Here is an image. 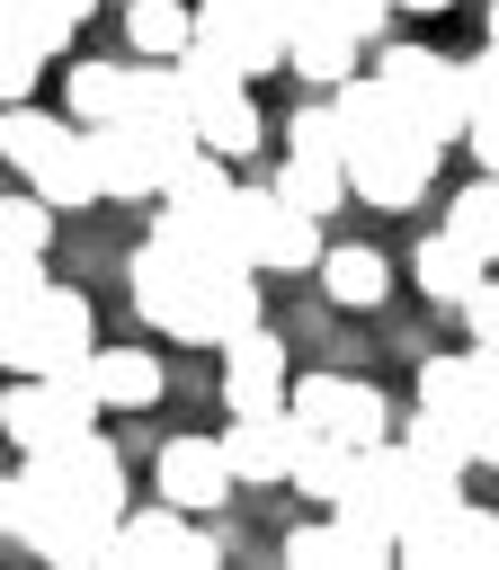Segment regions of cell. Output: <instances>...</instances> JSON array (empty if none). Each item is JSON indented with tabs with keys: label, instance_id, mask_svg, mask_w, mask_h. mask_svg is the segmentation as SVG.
Segmentation results:
<instances>
[{
	"label": "cell",
	"instance_id": "6da1fadb",
	"mask_svg": "<svg viewBox=\"0 0 499 570\" xmlns=\"http://www.w3.org/2000/svg\"><path fill=\"white\" fill-rule=\"evenodd\" d=\"M134 312L169 338H196V347H232L241 330H258V276L232 267V258H205L169 232H151L134 249Z\"/></svg>",
	"mask_w": 499,
	"mask_h": 570
},
{
	"label": "cell",
	"instance_id": "7a4b0ae2",
	"mask_svg": "<svg viewBox=\"0 0 499 570\" xmlns=\"http://www.w3.org/2000/svg\"><path fill=\"white\" fill-rule=\"evenodd\" d=\"M0 525L27 552L53 525H125V454L98 428L71 436V445H53V454H27L9 472V490H0Z\"/></svg>",
	"mask_w": 499,
	"mask_h": 570
},
{
	"label": "cell",
	"instance_id": "3957f363",
	"mask_svg": "<svg viewBox=\"0 0 499 570\" xmlns=\"http://www.w3.org/2000/svg\"><path fill=\"white\" fill-rule=\"evenodd\" d=\"M0 356L18 374H89V294L80 285H45L27 303H0Z\"/></svg>",
	"mask_w": 499,
	"mask_h": 570
},
{
	"label": "cell",
	"instance_id": "277c9868",
	"mask_svg": "<svg viewBox=\"0 0 499 570\" xmlns=\"http://www.w3.org/2000/svg\"><path fill=\"white\" fill-rule=\"evenodd\" d=\"M481 428H490V383L472 356H428L419 365V419L401 436L437 445L446 463H481Z\"/></svg>",
	"mask_w": 499,
	"mask_h": 570
},
{
	"label": "cell",
	"instance_id": "5b68a950",
	"mask_svg": "<svg viewBox=\"0 0 499 570\" xmlns=\"http://www.w3.org/2000/svg\"><path fill=\"white\" fill-rule=\"evenodd\" d=\"M178 80H187V116H196V134H205V151H223V160H250L258 151V98H250V71H232L214 45H187L178 53Z\"/></svg>",
	"mask_w": 499,
	"mask_h": 570
},
{
	"label": "cell",
	"instance_id": "8992f818",
	"mask_svg": "<svg viewBox=\"0 0 499 570\" xmlns=\"http://www.w3.org/2000/svg\"><path fill=\"white\" fill-rule=\"evenodd\" d=\"M107 401H98V383L89 374H27L9 401H0V428H9V445L18 454H53V445H71V436H89V419H98Z\"/></svg>",
	"mask_w": 499,
	"mask_h": 570
},
{
	"label": "cell",
	"instance_id": "52a82bcc",
	"mask_svg": "<svg viewBox=\"0 0 499 570\" xmlns=\"http://www.w3.org/2000/svg\"><path fill=\"white\" fill-rule=\"evenodd\" d=\"M374 71H383V80L410 98V116H428L446 142L472 125V80H463V62H446V53H428V45H383Z\"/></svg>",
	"mask_w": 499,
	"mask_h": 570
},
{
	"label": "cell",
	"instance_id": "ba28073f",
	"mask_svg": "<svg viewBox=\"0 0 499 570\" xmlns=\"http://www.w3.org/2000/svg\"><path fill=\"white\" fill-rule=\"evenodd\" d=\"M437 151H446V134H401V142H374V151H348V178H356V196L365 205H383V214H410L419 196H428V178H437Z\"/></svg>",
	"mask_w": 499,
	"mask_h": 570
},
{
	"label": "cell",
	"instance_id": "9c48e42d",
	"mask_svg": "<svg viewBox=\"0 0 499 570\" xmlns=\"http://www.w3.org/2000/svg\"><path fill=\"white\" fill-rule=\"evenodd\" d=\"M285 401H294L303 428H330V436H348V445H383V436H392V401H383L374 383H356V374H303Z\"/></svg>",
	"mask_w": 499,
	"mask_h": 570
},
{
	"label": "cell",
	"instance_id": "30bf717a",
	"mask_svg": "<svg viewBox=\"0 0 499 570\" xmlns=\"http://www.w3.org/2000/svg\"><path fill=\"white\" fill-rule=\"evenodd\" d=\"M241 223H250L258 267H321V214L294 205L276 178L267 187H241Z\"/></svg>",
	"mask_w": 499,
	"mask_h": 570
},
{
	"label": "cell",
	"instance_id": "8fae6325",
	"mask_svg": "<svg viewBox=\"0 0 499 570\" xmlns=\"http://www.w3.org/2000/svg\"><path fill=\"white\" fill-rule=\"evenodd\" d=\"M196 45H214L232 71H285V27L258 0H196Z\"/></svg>",
	"mask_w": 499,
	"mask_h": 570
},
{
	"label": "cell",
	"instance_id": "7c38bea8",
	"mask_svg": "<svg viewBox=\"0 0 499 570\" xmlns=\"http://www.w3.org/2000/svg\"><path fill=\"white\" fill-rule=\"evenodd\" d=\"M401 561H419V570H499V517L490 508H446V517H428V525H401Z\"/></svg>",
	"mask_w": 499,
	"mask_h": 570
},
{
	"label": "cell",
	"instance_id": "4fadbf2b",
	"mask_svg": "<svg viewBox=\"0 0 499 570\" xmlns=\"http://www.w3.org/2000/svg\"><path fill=\"white\" fill-rule=\"evenodd\" d=\"M232 481H241V472H232V445H223V436H169V445H160V463H151V490H160V499H178L187 517L223 508V499H232Z\"/></svg>",
	"mask_w": 499,
	"mask_h": 570
},
{
	"label": "cell",
	"instance_id": "5bb4252c",
	"mask_svg": "<svg viewBox=\"0 0 499 570\" xmlns=\"http://www.w3.org/2000/svg\"><path fill=\"white\" fill-rule=\"evenodd\" d=\"M116 534H125V570H134V561H169V570H214V561H223V543H214V534H196L178 499L125 508V525H116Z\"/></svg>",
	"mask_w": 499,
	"mask_h": 570
},
{
	"label": "cell",
	"instance_id": "9a60e30c",
	"mask_svg": "<svg viewBox=\"0 0 499 570\" xmlns=\"http://www.w3.org/2000/svg\"><path fill=\"white\" fill-rule=\"evenodd\" d=\"M285 338L276 330H241L232 347H223V410L232 419H250V410H285Z\"/></svg>",
	"mask_w": 499,
	"mask_h": 570
},
{
	"label": "cell",
	"instance_id": "2e32d148",
	"mask_svg": "<svg viewBox=\"0 0 499 570\" xmlns=\"http://www.w3.org/2000/svg\"><path fill=\"white\" fill-rule=\"evenodd\" d=\"M223 445H232V472L241 481H285L294 472V445H303V419H294V401L285 410H250V419L223 428Z\"/></svg>",
	"mask_w": 499,
	"mask_h": 570
},
{
	"label": "cell",
	"instance_id": "e0dca14e",
	"mask_svg": "<svg viewBox=\"0 0 499 570\" xmlns=\"http://www.w3.org/2000/svg\"><path fill=\"white\" fill-rule=\"evenodd\" d=\"M499 258H481L472 240H454V232H428L419 240V258H410V276H419V294L428 303H446V312H463L472 294H481V276H490Z\"/></svg>",
	"mask_w": 499,
	"mask_h": 570
},
{
	"label": "cell",
	"instance_id": "ac0fdd59",
	"mask_svg": "<svg viewBox=\"0 0 499 570\" xmlns=\"http://www.w3.org/2000/svg\"><path fill=\"white\" fill-rule=\"evenodd\" d=\"M27 187H45V196H53L62 214H71V205H98V196H107V178H98L89 125H71V134H62V142H53V151H45L36 169H27Z\"/></svg>",
	"mask_w": 499,
	"mask_h": 570
},
{
	"label": "cell",
	"instance_id": "d6986e66",
	"mask_svg": "<svg viewBox=\"0 0 499 570\" xmlns=\"http://www.w3.org/2000/svg\"><path fill=\"white\" fill-rule=\"evenodd\" d=\"M356 53H365V36H348V27L321 9L312 27H294V45H285V71H303L312 89H339V80L356 71Z\"/></svg>",
	"mask_w": 499,
	"mask_h": 570
},
{
	"label": "cell",
	"instance_id": "ffe728a7",
	"mask_svg": "<svg viewBox=\"0 0 499 570\" xmlns=\"http://www.w3.org/2000/svg\"><path fill=\"white\" fill-rule=\"evenodd\" d=\"M89 383H98L107 410H151L160 401V356L151 347H98L89 356Z\"/></svg>",
	"mask_w": 499,
	"mask_h": 570
},
{
	"label": "cell",
	"instance_id": "44dd1931",
	"mask_svg": "<svg viewBox=\"0 0 499 570\" xmlns=\"http://www.w3.org/2000/svg\"><path fill=\"white\" fill-rule=\"evenodd\" d=\"M321 294H330L339 312H374V303L392 294L383 249H321Z\"/></svg>",
	"mask_w": 499,
	"mask_h": 570
},
{
	"label": "cell",
	"instance_id": "7402d4cb",
	"mask_svg": "<svg viewBox=\"0 0 499 570\" xmlns=\"http://www.w3.org/2000/svg\"><path fill=\"white\" fill-rule=\"evenodd\" d=\"M348 472H356V445L348 436H330V428H303V445H294V490L303 499H321V508H339V490H348Z\"/></svg>",
	"mask_w": 499,
	"mask_h": 570
},
{
	"label": "cell",
	"instance_id": "603a6c76",
	"mask_svg": "<svg viewBox=\"0 0 499 570\" xmlns=\"http://www.w3.org/2000/svg\"><path fill=\"white\" fill-rule=\"evenodd\" d=\"M125 45L151 62H178L196 45V9L187 0H125Z\"/></svg>",
	"mask_w": 499,
	"mask_h": 570
},
{
	"label": "cell",
	"instance_id": "cb8c5ba5",
	"mask_svg": "<svg viewBox=\"0 0 499 570\" xmlns=\"http://www.w3.org/2000/svg\"><path fill=\"white\" fill-rule=\"evenodd\" d=\"M276 187L294 196V205H312V214H330L356 178H348V151H285V169H276Z\"/></svg>",
	"mask_w": 499,
	"mask_h": 570
},
{
	"label": "cell",
	"instance_id": "d4e9b609",
	"mask_svg": "<svg viewBox=\"0 0 499 570\" xmlns=\"http://www.w3.org/2000/svg\"><path fill=\"white\" fill-rule=\"evenodd\" d=\"M89 9H98V0H0V36H27V45H45V53H62Z\"/></svg>",
	"mask_w": 499,
	"mask_h": 570
},
{
	"label": "cell",
	"instance_id": "484cf974",
	"mask_svg": "<svg viewBox=\"0 0 499 570\" xmlns=\"http://www.w3.org/2000/svg\"><path fill=\"white\" fill-rule=\"evenodd\" d=\"M71 125H80V116H71ZM71 125H62V116H45V107H27V98H9V125H0V151H9V169L27 178V169H36V160H45V151H53Z\"/></svg>",
	"mask_w": 499,
	"mask_h": 570
},
{
	"label": "cell",
	"instance_id": "4316f807",
	"mask_svg": "<svg viewBox=\"0 0 499 570\" xmlns=\"http://www.w3.org/2000/svg\"><path fill=\"white\" fill-rule=\"evenodd\" d=\"M446 232H454V240H472L481 258H499V169H481V178L446 205Z\"/></svg>",
	"mask_w": 499,
	"mask_h": 570
},
{
	"label": "cell",
	"instance_id": "83f0119b",
	"mask_svg": "<svg viewBox=\"0 0 499 570\" xmlns=\"http://www.w3.org/2000/svg\"><path fill=\"white\" fill-rule=\"evenodd\" d=\"M125 71H134V62H71V89H62V98H71V116H80V125L125 116Z\"/></svg>",
	"mask_w": 499,
	"mask_h": 570
},
{
	"label": "cell",
	"instance_id": "f1b7e54d",
	"mask_svg": "<svg viewBox=\"0 0 499 570\" xmlns=\"http://www.w3.org/2000/svg\"><path fill=\"white\" fill-rule=\"evenodd\" d=\"M53 214H62V205H53L45 187L9 196V205H0V249H45V240H53Z\"/></svg>",
	"mask_w": 499,
	"mask_h": 570
},
{
	"label": "cell",
	"instance_id": "f546056e",
	"mask_svg": "<svg viewBox=\"0 0 499 570\" xmlns=\"http://www.w3.org/2000/svg\"><path fill=\"white\" fill-rule=\"evenodd\" d=\"M285 151H348V125H339V98H312L285 116Z\"/></svg>",
	"mask_w": 499,
	"mask_h": 570
},
{
	"label": "cell",
	"instance_id": "4dcf8cb0",
	"mask_svg": "<svg viewBox=\"0 0 499 570\" xmlns=\"http://www.w3.org/2000/svg\"><path fill=\"white\" fill-rule=\"evenodd\" d=\"M285 561H294V570H356V561H348V534H339V517H321V525H294V534H285Z\"/></svg>",
	"mask_w": 499,
	"mask_h": 570
},
{
	"label": "cell",
	"instance_id": "1f68e13d",
	"mask_svg": "<svg viewBox=\"0 0 499 570\" xmlns=\"http://www.w3.org/2000/svg\"><path fill=\"white\" fill-rule=\"evenodd\" d=\"M53 276H45V249H0V303H27V294H45Z\"/></svg>",
	"mask_w": 499,
	"mask_h": 570
},
{
	"label": "cell",
	"instance_id": "d6a6232c",
	"mask_svg": "<svg viewBox=\"0 0 499 570\" xmlns=\"http://www.w3.org/2000/svg\"><path fill=\"white\" fill-rule=\"evenodd\" d=\"M36 71H45V45L0 36V89H9V98H27V89H36Z\"/></svg>",
	"mask_w": 499,
	"mask_h": 570
},
{
	"label": "cell",
	"instance_id": "836d02e7",
	"mask_svg": "<svg viewBox=\"0 0 499 570\" xmlns=\"http://www.w3.org/2000/svg\"><path fill=\"white\" fill-rule=\"evenodd\" d=\"M321 9H330L348 36H365V45H374V36H383V18H392L401 0H321Z\"/></svg>",
	"mask_w": 499,
	"mask_h": 570
},
{
	"label": "cell",
	"instance_id": "e575fe53",
	"mask_svg": "<svg viewBox=\"0 0 499 570\" xmlns=\"http://www.w3.org/2000/svg\"><path fill=\"white\" fill-rule=\"evenodd\" d=\"M463 330H472V347H499V267H490L481 294L463 303Z\"/></svg>",
	"mask_w": 499,
	"mask_h": 570
},
{
	"label": "cell",
	"instance_id": "d590c367",
	"mask_svg": "<svg viewBox=\"0 0 499 570\" xmlns=\"http://www.w3.org/2000/svg\"><path fill=\"white\" fill-rule=\"evenodd\" d=\"M463 80H472V116H499V45H481L463 62Z\"/></svg>",
	"mask_w": 499,
	"mask_h": 570
},
{
	"label": "cell",
	"instance_id": "8d00e7d4",
	"mask_svg": "<svg viewBox=\"0 0 499 570\" xmlns=\"http://www.w3.org/2000/svg\"><path fill=\"white\" fill-rule=\"evenodd\" d=\"M463 142H472V160H481V169H499V116H472V125H463Z\"/></svg>",
	"mask_w": 499,
	"mask_h": 570
},
{
	"label": "cell",
	"instance_id": "74e56055",
	"mask_svg": "<svg viewBox=\"0 0 499 570\" xmlns=\"http://www.w3.org/2000/svg\"><path fill=\"white\" fill-rule=\"evenodd\" d=\"M481 27H490V45H499V0H481Z\"/></svg>",
	"mask_w": 499,
	"mask_h": 570
},
{
	"label": "cell",
	"instance_id": "f35d334b",
	"mask_svg": "<svg viewBox=\"0 0 499 570\" xmlns=\"http://www.w3.org/2000/svg\"><path fill=\"white\" fill-rule=\"evenodd\" d=\"M401 9H446V0H401Z\"/></svg>",
	"mask_w": 499,
	"mask_h": 570
}]
</instances>
